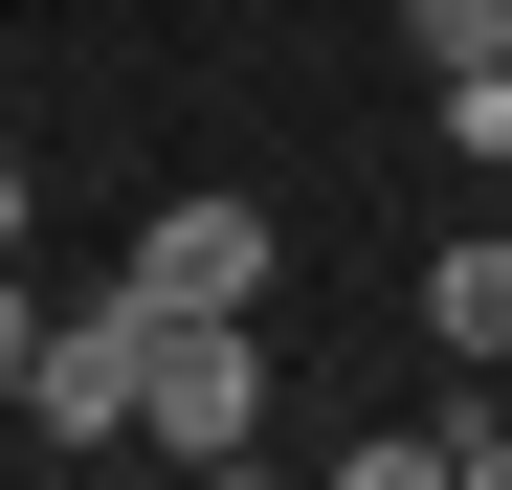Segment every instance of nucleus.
Masks as SVG:
<instances>
[{
    "label": "nucleus",
    "mask_w": 512,
    "mask_h": 490,
    "mask_svg": "<svg viewBox=\"0 0 512 490\" xmlns=\"http://www.w3.org/2000/svg\"><path fill=\"white\" fill-rule=\"evenodd\" d=\"M112 268H134L156 312H268V201H223V179H179V201H156V223L112 245Z\"/></svg>",
    "instance_id": "7ed1b4c3"
},
{
    "label": "nucleus",
    "mask_w": 512,
    "mask_h": 490,
    "mask_svg": "<svg viewBox=\"0 0 512 490\" xmlns=\"http://www.w3.org/2000/svg\"><path fill=\"white\" fill-rule=\"evenodd\" d=\"M334 468H357V490H446V468H468V424H357Z\"/></svg>",
    "instance_id": "39448f33"
},
{
    "label": "nucleus",
    "mask_w": 512,
    "mask_h": 490,
    "mask_svg": "<svg viewBox=\"0 0 512 490\" xmlns=\"http://www.w3.org/2000/svg\"><path fill=\"white\" fill-rule=\"evenodd\" d=\"M23 424H45V446H134V424H156V290H134V268H112V290H90V312L45 335Z\"/></svg>",
    "instance_id": "f03ea898"
},
{
    "label": "nucleus",
    "mask_w": 512,
    "mask_h": 490,
    "mask_svg": "<svg viewBox=\"0 0 512 490\" xmlns=\"http://www.w3.org/2000/svg\"><path fill=\"white\" fill-rule=\"evenodd\" d=\"M23 379H45V335H23V312H0V401H23Z\"/></svg>",
    "instance_id": "0eeeda50"
},
{
    "label": "nucleus",
    "mask_w": 512,
    "mask_h": 490,
    "mask_svg": "<svg viewBox=\"0 0 512 490\" xmlns=\"http://www.w3.org/2000/svg\"><path fill=\"white\" fill-rule=\"evenodd\" d=\"M156 468H245L268 446V335L245 312H156V424H134Z\"/></svg>",
    "instance_id": "f257e3e1"
},
{
    "label": "nucleus",
    "mask_w": 512,
    "mask_h": 490,
    "mask_svg": "<svg viewBox=\"0 0 512 490\" xmlns=\"http://www.w3.org/2000/svg\"><path fill=\"white\" fill-rule=\"evenodd\" d=\"M401 45L423 67H512V0H401Z\"/></svg>",
    "instance_id": "423d86ee"
},
{
    "label": "nucleus",
    "mask_w": 512,
    "mask_h": 490,
    "mask_svg": "<svg viewBox=\"0 0 512 490\" xmlns=\"http://www.w3.org/2000/svg\"><path fill=\"white\" fill-rule=\"evenodd\" d=\"M423 335H446V357H512V245H446V268H423Z\"/></svg>",
    "instance_id": "20e7f679"
}]
</instances>
